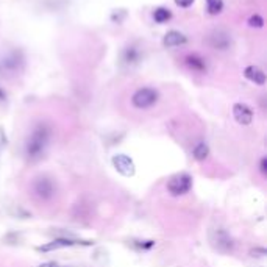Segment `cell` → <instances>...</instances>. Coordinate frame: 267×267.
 Instances as JSON below:
<instances>
[{
	"label": "cell",
	"mask_w": 267,
	"mask_h": 267,
	"mask_svg": "<svg viewBox=\"0 0 267 267\" xmlns=\"http://www.w3.org/2000/svg\"><path fill=\"white\" fill-rule=\"evenodd\" d=\"M50 141V129L47 125H38L36 129L31 132L25 142V155L28 161H38L45 153V148Z\"/></svg>",
	"instance_id": "cell-1"
},
{
	"label": "cell",
	"mask_w": 267,
	"mask_h": 267,
	"mask_svg": "<svg viewBox=\"0 0 267 267\" xmlns=\"http://www.w3.org/2000/svg\"><path fill=\"white\" fill-rule=\"evenodd\" d=\"M159 99V92L155 89V88H139L133 97H132V103H133V107L137 108V110H148V108H152L155 103L158 102Z\"/></svg>",
	"instance_id": "cell-2"
},
{
	"label": "cell",
	"mask_w": 267,
	"mask_h": 267,
	"mask_svg": "<svg viewBox=\"0 0 267 267\" xmlns=\"http://www.w3.org/2000/svg\"><path fill=\"white\" fill-rule=\"evenodd\" d=\"M192 189V177L189 173H177L167 181V191L173 197L188 194Z\"/></svg>",
	"instance_id": "cell-3"
},
{
	"label": "cell",
	"mask_w": 267,
	"mask_h": 267,
	"mask_svg": "<svg viewBox=\"0 0 267 267\" xmlns=\"http://www.w3.org/2000/svg\"><path fill=\"white\" fill-rule=\"evenodd\" d=\"M94 242L91 241H78V239H69V238H58L53 239L49 244H44V246H39L36 250L38 252H52V250H58V249H64V247H72V246H92Z\"/></svg>",
	"instance_id": "cell-4"
},
{
	"label": "cell",
	"mask_w": 267,
	"mask_h": 267,
	"mask_svg": "<svg viewBox=\"0 0 267 267\" xmlns=\"http://www.w3.org/2000/svg\"><path fill=\"white\" fill-rule=\"evenodd\" d=\"M113 166L124 177H133L136 173V166H134L133 159L125 153L114 155L113 156Z\"/></svg>",
	"instance_id": "cell-5"
},
{
	"label": "cell",
	"mask_w": 267,
	"mask_h": 267,
	"mask_svg": "<svg viewBox=\"0 0 267 267\" xmlns=\"http://www.w3.org/2000/svg\"><path fill=\"white\" fill-rule=\"evenodd\" d=\"M33 192L41 200H49L55 195V184L50 178L41 177L33 183Z\"/></svg>",
	"instance_id": "cell-6"
},
{
	"label": "cell",
	"mask_w": 267,
	"mask_h": 267,
	"mask_svg": "<svg viewBox=\"0 0 267 267\" xmlns=\"http://www.w3.org/2000/svg\"><path fill=\"white\" fill-rule=\"evenodd\" d=\"M211 242L219 252H224V253L231 252V250H233V246H235L233 239H231L230 235L222 228H217V230L213 231V233H211Z\"/></svg>",
	"instance_id": "cell-7"
},
{
	"label": "cell",
	"mask_w": 267,
	"mask_h": 267,
	"mask_svg": "<svg viewBox=\"0 0 267 267\" xmlns=\"http://www.w3.org/2000/svg\"><path fill=\"white\" fill-rule=\"evenodd\" d=\"M210 45L214 50H228L231 47V38L227 31L217 30L210 34Z\"/></svg>",
	"instance_id": "cell-8"
},
{
	"label": "cell",
	"mask_w": 267,
	"mask_h": 267,
	"mask_svg": "<svg viewBox=\"0 0 267 267\" xmlns=\"http://www.w3.org/2000/svg\"><path fill=\"white\" fill-rule=\"evenodd\" d=\"M233 116L238 124L241 125H250L253 122V111L246 103H235Z\"/></svg>",
	"instance_id": "cell-9"
},
{
	"label": "cell",
	"mask_w": 267,
	"mask_h": 267,
	"mask_svg": "<svg viewBox=\"0 0 267 267\" xmlns=\"http://www.w3.org/2000/svg\"><path fill=\"white\" fill-rule=\"evenodd\" d=\"M188 42V38L186 34L178 31V30H170L164 34V38H162V45L167 49H172V47H180V45H184Z\"/></svg>",
	"instance_id": "cell-10"
},
{
	"label": "cell",
	"mask_w": 267,
	"mask_h": 267,
	"mask_svg": "<svg viewBox=\"0 0 267 267\" xmlns=\"http://www.w3.org/2000/svg\"><path fill=\"white\" fill-rule=\"evenodd\" d=\"M141 58H142V53H141V50H139V47H136V45H127L121 53L122 63L125 66H130V67L139 64Z\"/></svg>",
	"instance_id": "cell-11"
},
{
	"label": "cell",
	"mask_w": 267,
	"mask_h": 267,
	"mask_svg": "<svg viewBox=\"0 0 267 267\" xmlns=\"http://www.w3.org/2000/svg\"><path fill=\"white\" fill-rule=\"evenodd\" d=\"M184 64H186L191 71L199 72V74H205L208 71V63L206 60L199 55V53H189L186 58H184Z\"/></svg>",
	"instance_id": "cell-12"
},
{
	"label": "cell",
	"mask_w": 267,
	"mask_h": 267,
	"mask_svg": "<svg viewBox=\"0 0 267 267\" xmlns=\"http://www.w3.org/2000/svg\"><path fill=\"white\" fill-rule=\"evenodd\" d=\"M244 77H246L247 80H250L255 85H260V86L266 85V74L258 66H247L246 69H244Z\"/></svg>",
	"instance_id": "cell-13"
},
{
	"label": "cell",
	"mask_w": 267,
	"mask_h": 267,
	"mask_svg": "<svg viewBox=\"0 0 267 267\" xmlns=\"http://www.w3.org/2000/svg\"><path fill=\"white\" fill-rule=\"evenodd\" d=\"M24 56L20 52H11L3 60V67L8 71H19L20 67H24Z\"/></svg>",
	"instance_id": "cell-14"
},
{
	"label": "cell",
	"mask_w": 267,
	"mask_h": 267,
	"mask_svg": "<svg viewBox=\"0 0 267 267\" xmlns=\"http://www.w3.org/2000/svg\"><path fill=\"white\" fill-rule=\"evenodd\" d=\"M208 155H210V147H208L206 142H199L195 144L194 150H192V156L197 159V161H205L208 158Z\"/></svg>",
	"instance_id": "cell-15"
},
{
	"label": "cell",
	"mask_w": 267,
	"mask_h": 267,
	"mask_svg": "<svg viewBox=\"0 0 267 267\" xmlns=\"http://www.w3.org/2000/svg\"><path fill=\"white\" fill-rule=\"evenodd\" d=\"M170 19H172V11L169 8L159 6L153 11V20L156 24H164V22H167Z\"/></svg>",
	"instance_id": "cell-16"
},
{
	"label": "cell",
	"mask_w": 267,
	"mask_h": 267,
	"mask_svg": "<svg viewBox=\"0 0 267 267\" xmlns=\"http://www.w3.org/2000/svg\"><path fill=\"white\" fill-rule=\"evenodd\" d=\"M224 9V0H206V11L208 14L217 16Z\"/></svg>",
	"instance_id": "cell-17"
},
{
	"label": "cell",
	"mask_w": 267,
	"mask_h": 267,
	"mask_svg": "<svg viewBox=\"0 0 267 267\" xmlns=\"http://www.w3.org/2000/svg\"><path fill=\"white\" fill-rule=\"evenodd\" d=\"M249 27L252 28H263L264 27V17L261 14H253L249 17Z\"/></svg>",
	"instance_id": "cell-18"
},
{
	"label": "cell",
	"mask_w": 267,
	"mask_h": 267,
	"mask_svg": "<svg viewBox=\"0 0 267 267\" xmlns=\"http://www.w3.org/2000/svg\"><path fill=\"white\" fill-rule=\"evenodd\" d=\"M175 3L180 8H189L194 3V0H175Z\"/></svg>",
	"instance_id": "cell-19"
},
{
	"label": "cell",
	"mask_w": 267,
	"mask_h": 267,
	"mask_svg": "<svg viewBox=\"0 0 267 267\" xmlns=\"http://www.w3.org/2000/svg\"><path fill=\"white\" fill-rule=\"evenodd\" d=\"M8 144V139H6V134L3 132V129H0V150H2L3 147H6Z\"/></svg>",
	"instance_id": "cell-20"
},
{
	"label": "cell",
	"mask_w": 267,
	"mask_h": 267,
	"mask_svg": "<svg viewBox=\"0 0 267 267\" xmlns=\"http://www.w3.org/2000/svg\"><path fill=\"white\" fill-rule=\"evenodd\" d=\"M260 169H261V172H263V173H267V158H263V159H261Z\"/></svg>",
	"instance_id": "cell-21"
},
{
	"label": "cell",
	"mask_w": 267,
	"mask_h": 267,
	"mask_svg": "<svg viewBox=\"0 0 267 267\" xmlns=\"http://www.w3.org/2000/svg\"><path fill=\"white\" fill-rule=\"evenodd\" d=\"M39 267H58V264L53 263V261H50V263H44V264H41Z\"/></svg>",
	"instance_id": "cell-22"
},
{
	"label": "cell",
	"mask_w": 267,
	"mask_h": 267,
	"mask_svg": "<svg viewBox=\"0 0 267 267\" xmlns=\"http://www.w3.org/2000/svg\"><path fill=\"white\" fill-rule=\"evenodd\" d=\"M5 100H6V92L0 88V102H5Z\"/></svg>",
	"instance_id": "cell-23"
}]
</instances>
